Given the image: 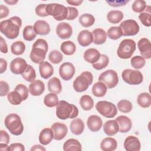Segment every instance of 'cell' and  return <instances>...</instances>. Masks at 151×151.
I'll return each mask as SVG.
<instances>
[{"label":"cell","instance_id":"cell-1","mask_svg":"<svg viewBox=\"0 0 151 151\" xmlns=\"http://www.w3.org/2000/svg\"><path fill=\"white\" fill-rule=\"evenodd\" d=\"M21 26V19L17 16H14L0 22V31L6 38L15 39L18 36Z\"/></svg>","mask_w":151,"mask_h":151},{"label":"cell","instance_id":"cell-2","mask_svg":"<svg viewBox=\"0 0 151 151\" xmlns=\"http://www.w3.org/2000/svg\"><path fill=\"white\" fill-rule=\"evenodd\" d=\"M78 115V109L74 104L65 100L58 101L56 106V116L61 120L76 118Z\"/></svg>","mask_w":151,"mask_h":151},{"label":"cell","instance_id":"cell-3","mask_svg":"<svg viewBox=\"0 0 151 151\" xmlns=\"http://www.w3.org/2000/svg\"><path fill=\"white\" fill-rule=\"evenodd\" d=\"M48 49V44L45 40L42 38L37 40L32 45L29 55L32 61L36 64H40L43 62L45 58Z\"/></svg>","mask_w":151,"mask_h":151},{"label":"cell","instance_id":"cell-4","mask_svg":"<svg viewBox=\"0 0 151 151\" xmlns=\"http://www.w3.org/2000/svg\"><path fill=\"white\" fill-rule=\"evenodd\" d=\"M6 128L9 132L15 136L21 134L24 130V126L21 117L15 113H11L6 116L4 121Z\"/></svg>","mask_w":151,"mask_h":151},{"label":"cell","instance_id":"cell-5","mask_svg":"<svg viewBox=\"0 0 151 151\" xmlns=\"http://www.w3.org/2000/svg\"><path fill=\"white\" fill-rule=\"evenodd\" d=\"M136 44L132 39H124L122 40L117 50V56L122 59L130 58L136 50Z\"/></svg>","mask_w":151,"mask_h":151},{"label":"cell","instance_id":"cell-6","mask_svg":"<svg viewBox=\"0 0 151 151\" xmlns=\"http://www.w3.org/2000/svg\"><path fill=\"white\" fill-rule=\"evenodd\" d=\"M93 76L90 71H84L73 81V88L78 93L86 91L93 83Z\"/></svg>","mask_w":151,"mask_h":151},{"label":"cell","instance_id":"cell-7","mask_svg":"<svg viewBox=\"0 0 151 151\" xmlns=\"http://www.w3.org/2000/svg\"><path fill=\"white\" fill-rule=\"evenodd\" d=\"M46 11L48 15L52 16L55 20L58 21L66 19L68 15L67 7L55 3L47 4Z\"/></svg>","mask_w":151,"mask_h":151},{"label":"cell","instance_id":"cell-8","mask_svg":"<svg viewBox=\"0 0 151 151\" xmlns=\"http://www.w3.org/2000/svg\"><path fill=\"white\" fill-rule=\"evenodd\" d=\"M96 109L100 114L107 118H113L117 113L116 106L113 103L105 100L98 101L96 104Z\"/></svg>","mask_w":151,"mask_h":151},{"label":"cell","instance_id":"cell-9","mask_svg":"<svg viewBox=\"0 0 151 151\" xmlns=\"http://www.w3.org/2000/svg\"><path fill=\"white\" fill-rule=\"evenodd\" d=\"M123 80L130 85H138L143 81V75L137 70L125 69L122 73Z\"/></svg>","mask_w":151,"mask_h":151},{"label":"cell","instance_id":"cell-10","mask_svg":"<svg viewBox=\"0 0 151 151\" xmlns=\"http://www.w3.org/2000/svg\"><path fill=\"white\" fill-rule=\"evenodd\" d=\"M99 81L104 83L107 88H113L119 83L117 73L113 70H107L99 76Z\"/></svg>","mask_w":151,"mask_h":151},{"label":"cell","instance_id":"cell-11","mask_svg":"<svg viewBox=\"0 0 151 151\" xmlns=\"http://www.w3.org/2000/svg\"><path fill=\"white\" fill-rule=\"evenodd\" d=\"M119 27L122 31L123 36H133L139 31V25L134 19H127L123 21L120 24Z\"/></svg>","mask_w":151,"mask_h":151},{"label":"cell","instance_id":"cell-12","mask_svg":"<svg viewBox=\"0 0 151 151\" xmlns=\"http://www.w3.org/2000/svg\"><path fill=\"white\" fill-rule=\"evenodd\" d=\"M28 64L25 60L21 57L13 59L10 63V70L14 74H22L26 70Z\"/></svg>","mask_w":151,"mask_h":151},{"label":"cell","instance_id":"cell-13","mask_svg":"<svg viewBox=\"0 0 151 151\" xmlns=\"http://www.w3.org/2000/svg\"><path fill=\"white\" fill-rule=\"evenodd\" d=\"M75 73V67L74 65L70 62L63 63L59 68V74L60 77L65 81L71 80Z\"/></svg>","mask_w":151,"mask_h":151},{"label":"cell","instance_id":"cell-14","mask_svg":"<svg viewBox=\"0 0 151 151\" xmlns=\"http://www.w3.org/2000/svg\"><path fill=\"white\" fill-rule=\"evenodd\" d=\"M54 134V139L56 140H61L63 139L67 135L68 129L65 124L60 122H55L52 124L51 127Z\"/></svg>","mask_w":151,"mask_h":151},{"label":"cell","instance_id":"cell-15","mask_svg":"<svg viewBox=\"0 0 151 151\" xmlns=\"http://www.w3.org/2000/svg\"><path fill=\"white\" fill-rule=\"evenodd\" d=\"M137 47L140 53L145 59L151 58V44L149 40L146 38H142L137 42Z\"/></svg>","mask_w":151,"mask_h":151},{"label":"cell","instance_id":"cell-16","mask_svg":"<svg viewBox=\"0 0 151 151\" xmlns=\"http://www.w3.org/2000/svg\"><path fill=\"white\" fill-rule=\"evenodd\" d=\"M56 33L59 38L61 39H68L72 35L73 29L69 24L62 22L57 25Z\"/></svg>","mask_w":151,"mask_h":151},{"label":"cell","instance_id":"cell-17","mask_svg":"<svg viewBox=\"0 0 151 151\" xmlns=\"http://www.w3.org/2000/svg\"><path fill=\"white\" fill-rule=\"evenodd\" d=\"M141 145L139 139L134 136H129L124 142V148L127 151H139Z\"/></svg>","mask_w":151,"mask_h":151},{"label":"cell","instance_id":"cell-18","mask_svg":"<svg viewBox=\"0 0 151 151\" xmlns=\"http://www.w3.org/2000/svg\"><path fill=\"white\" fill-rule=\"evenodd\" d=\"M119 127V132L120 133H126L129 132L132 127V122L131 119L126 116H119L116 119Z\"/></svg>","mask_w":151,"mask_h":151},{"label":"cell","instance_id":"cell-19","mask_svg":"<svg viewBox=\"0 0 151 151\" xmlns=\"http://www.w3.org/2000/svg\"><path fill=\"white\" fill-rule=\"evenodd\" d=\"M45 90L44 83L40 80H34L29 85L28 90L30 94L34 96L41 95Z\"/></svg>","mask_w":151,"mask_h":151},{"label":"cell","instance_id":"cell-20","mask_svg":"<svg viewBox=\"0 0 151 151\" xmlns=\"http://www.w3.org/2000/svg\"><path fill=\"white\" fill-rule=\"evenodd\" d=\"M77 41L82 47L88 46L93 41L92 33L87 29L80 31L77 37Z\"/></svg>","mask_w":151,"mask_h":151},{"label":"cell","instance_id":"cell-21","mask_svg":"<svg viewBox=\"0 0 151 151\" xmlns=\"http://www.w3.org/2000/svg\"><path fill=\"white\" fill-rule=\"evenodd\" d=\"M102 124L103 122L101 119L97 115L90 116L88 117L87 121V124L88 129L93 132L99 131L102 126Z\"/></svg>","mask_w":151,"mask_h":151},{"label":"cell","instance_id":"cell-22","mask_svg":"<svg viewBox=\"0 0 151 151\" xmlns=\"http://www.w3.org/2000/svg\"><path fill=\"white\" fill-rule=\"evenodd\" d=\"M100 55L101 54L97 49L91 48L86 50L83 54V58L86 62L93 64L100 59Z\"/></svg>","mask_w":151,"mask_h":151},{"label":"cell","instance_id":"cell-23","mask_svg":"<svg viewBox=\"0 0 151 151\" xmlns=\"http://www.w3.org/2000/svg\"><path fill=\"white\" fill-rule=\"evenodd\" d=\"M104 132L109 136L115 135L119 130L118 123L116 120H110L106 122L103 125Z\"/></svg>","mask_w":151,"mask_h":151},{"label":"cell","instance_id":"cell-24","mask_svg":"<svg viewBox=\"0 0 151 151\" xmlns=\"http://www.w3.org/2000/svg\"><path fill=\"white\" fill-rule=\"evenodd\" d=\"M34 28L37 34L45 35L50 32V27L47 22L44 20H38L34 24Z\"/></svg>","mask_w":151,"mask_h":151},{"label":"cell","instance_id":"cell-25","mask_svg":"<svg viewBox=\"0 0 151 151\" xmlns=\"http://www.w3.org/2000/svg\"><path fill=\"white\" fill-rule=\"evenodd\" d=\"M39 71L42 78L44 79H47L53 74L54 68L50 63L47 61H43L40 64Z\"/></svg>","mask_w":151,"mask_h":151},{"label":"cell","instance_id":"cell-26","mask_svg":"<svg viewBox=\"0 0 151 151\" xmlns=\"http://www.w3.org/2000/svg\"><path fill=\"white\" fill-rule=\"evenodd\" d=\"M54 139L52 130L50 128L43 129L39 134V142L42 145H47Z\"/></svg>","mask_w":151,"mask_h":151},{"label":"cell","instance_id":"cell-27","mask_svg":"<svg viewBox=\"0 0 151 151\" xmlns=\"http://www.w3.org/2000/svg\"><path fill=\"white\" fill-rule=\"evenodd\" d=\"M93 42L97 45L104 44L107 40V34L102 28H96L92 31Z\"/></svg>","mask_w":151,"mask_h":151},{"label":"cell","instance_id":"cell-28","mask_svg":"<svg viewBox=\"0 0 151 151\" xmlns=\"http://www.w3.org/2000/svg\"><path fill=\"white\" fill-rule=\"evenodd\" d=\"M71 132L76 135L81 134L84 129V123L80 118H76L72 120L70 124Z\"/></svg>","mask_w":151,"mask_h":151},{"label":"cell","instance_id":"cell-29","mask_svg":"<svg viewBox=\"0 0 151 151\" xmlns=\"http://www.w3.org/2000/svg\"><path fill=\"white\" fill-rule=\"evenodd\" d=\"M117 141L113 137H106L102 140L100 143V148L104 151H113L116 149Z\"/></svg>","mask_w":151,"mask_h":151},{"label":"cell","instance_id":"cell-30","mask_svg":"<svg viewBox=\"0 0 151 151\" xmlns=\"http://www.w3.org/2000/svg\"><path fill=\"white\" fill-rule=\"evenodd\" d=\"M63 150L64 151H81L82 146L78 140L69 139L64 143Z\"/></svg>","mask_w":151,"mask_h":151},{"label":"cell","instance_id":"cell-31","mask_svg":"<svg viewBox=\"0 0 151 151\" xmlns=\"http://www.w3.org/2000/svg\"><path fill=\"white\" fill-rule=\"evenodd\" d=\"M48 89L51 93H60L62 90V86L60 79L56 77L50 79L48 82Z\"/></svg>","mask_w":151,"mask_h":151},{"label":"cell","instance_id":"cell-32","mask_svg":"<svg viewBox=\"0 0 151 151\" xmlns=\"http://www.w3.org/2000/svg\"><path fill=\"white\" fill-rule=\"evenodd\" d=\"M107 87L104 83L98 81L94 84L92 87V93L93 95L97 97H103L107 93Z\"/></svg>","mask_w":151,"mask_h":151},{"label":"cell","instance_id":"cell-33","mask_svg":"<svg viewBox=\"0 0 151 151\" xmlns=\"http://www.w3.org/2000/svg\"><path fill=\"white\" fill-rule=\"evenodd\" d=\"M60 49L61 52H63L65 55H71L75 53L76 46L73 41H67L62 42Z\"/></svg>","mask_w":151,"mask_h":151},{"label":"cell","instance_id":"cell-34","mask_svg":"<svg viewBox=\"0 0 151 151\" xmlns=\"http://www.w3.org/2000/svg\"><path fill=\"white\" fill-rule=\"evenodd\" d=\"M123 18V14L119 10H112L108 12L107 19L111 24H118Z\"/></svg>","mask_w":151,"mask_h":151},{"label":"cell","instance_id":"cell-35","mask_svg":"<svg viewBox=\"0 0 151 151\" xmlns=\"http://www.w3.org/2000/svg\"><path fill=\"white\" fill-rule=\"evenodd\" d=\"M137 101L141 107L147 108L151 105V96L149 93H142L138 95Z\"/></svg>","mask_w":151,"mask_h":151},{"label":"cell","instance_id":"cell-36","mask_svg":"<svg viewBox=\"0 0 151 151\" xmlns=\"http://www.w3.org/2000/svg\"><path fill=\"white\" fill-rule=\"evenodd\" d=\"M79 103L84 110H90L94 106V101L91 96L88 95H83L80 99Z\"/></svg>","mask_w":151,"mask_h":151},{"label":"cell","instance_id":"cell-37","mask_svg":"<svg viewBox=\"0 0 151 151\" xmlns=\"http://www.w3.org/2000/svg\"><path fill=\"white\" fill-rule=\"evenodd\" d=\"M78 21L83 27L88 28L94 24L95 18L91 14H83L79 17Z\"/></svg>","mask_w":151,"mask_h":151},{"label":"cell","instance_id":"cell-38","mask_svg":"<svg viewBox=\"0 0 151 151\" xmlns=\"http://www.w3.org/2000/svg\"><path fill=\"white\" fill-rule=\"evenodd\" d=\"M145 11V12H143L139 14V18L143 25L149 27L151 26L150 6H147Z\"/></svg>","mask_w":151,"mask_h":151},{"label":"cell","instance_id":"cell-39","mask_svg":"<svg viewBox=\"0 0 151 151\" xmlns=\"http://www.w3.org/2000/svg\"><path fill=\"white\" fill-rule=\"evenodd\" d=\"M58 97L57 94L50 93L47 94L44 99V104L48 107H54L58 103Z\"/></svg>","mask_w":151,"mask_h":151},{"label":"cell","instance_id":"cell-40","mask_svg":"<svg viewBox=\"0 0 151 151\" xmlns=\"http://www.w3.org/2000/svg\"><path fill=\"white\" fill-rule=\"evenodd\" d=\"M11 50L13 54L16 55H22L25 50V45L21 41L13 42L11 46Z\"/></svg>","mask_w":151,"mask_h":151},{"label":"cell","instance_id":"cell-41","mask_svg":"<svg viewBox=\"0 0 151 151\" xmlns=\"http://www.w3.org/2000/svg\"><path fill=\"white\" fill-rule=\"evenodd\" d=\"M8 101L12 105H19L23 101L21 95L16 90H14L7 94Z\"/></svg>","mask_w":151,"mask_h":151},{"label":"cell","instance_id":"cell-42","mask_svg":"<svg viewBox=\"0 0 151 151\" xmlns=\"http://www.w3.org/2000/svg\"><path fill=\"white\" fill-rule=\"evenodd\" d=\"M21 76L25 80L31 83L35 80L36 73L35 69L31 65H28L26 70L21 74Z\"/></svg>","mask_w":151,"mask_h":151},{"label":"cell","instance_id":"cell-43","mask_svg":"<svg viewBox=\"0 0 151 151\" xmlns=\"http://www.w3.org/2000/svg\"><path fill=\"white\" fill-rule=\"evenodd\" d=\"M109 63V58L106 54H101L100 59L92 64L93 67L97 70H100L107 66Z\"/></svg>","mask_w":151,"mask_h":151},{"label":"cell","instance_id":"cell-44","mask_svg":"<svg viewBox=\"0 0 151 151\" xmlns=\"http://www.w3.org/2000/svg\"><path fill=\"white\" fill-rule=\"evenodd\" d=\"M37 34L32 25H27L23 30V38L28 41H32L36 37Z\"/></svg>","mask_w":151,"mask_h":151},{"label":"cell","instance_id":"cell-45","mask_svg":"<svg viewBox=\"0 0 151 151\" xmlns=\"http://www.w3.org/2000/svg\"><path fill=\"white\" fill-rule=\"evenodd\" d=\"M117 106L118 110L123 113H129L133 109L132 103L127 100H120L118 102Z\"/></svg>","mask_w":151,"mask_h":151},{"label":"cell","instance_id":"cell-46","mask_svg":"<svg viewBox=\"0 0 151 151\" xmlns=\"http://www.w3.org/2000/svg\"><path fill=\"white\" fill-rule=\"evenodd\" d=\"M107 35L111 40H117L122 36V31L119 27H111L107 30Z\"/></svg>","mask_w":151,"mask_h":151},{"label":"cell","instance_id":"cell-47","mask_svg":"<svg viewBox=\"0 0 151 151\" xmlns=\"http://www.w3.org/2000/svg\"><path fill=\"white\" fill-rule=\"evenodd\" d=\"M130 63L134 68L137 70L140 69L145 66L146 64V61L145 59L142 56L136 55L131 58Z\"/></svg>","mask_w":151,"mask_h":151},{"label":"cell","instance_id":"cell-48","mask_svg":"<svg viewBox=\"0 0 151 151\" xmlns=\"http://www.w3.org/2000/svg\"><path fill=\"white\" fill-rule=\"evenodd\" d=\"M146 3L143 0H136L132 5L133 11L137 13L143 12L146 8Z\"/></svg>","mask_w":151,"mask_h":151},{"label":"cell","instance_id":"cell-49","mask_svg":"<svg viewBox=\"0 0 151 151\" xmlns=\"http://www.w3.org/2000/svg\"><path fill=\"white\" fill-rule=\"evenodd\" d=\"M49 60L53 64H58L63 59V54L57 50L51 51L48 55Z\"/></svg>","mask_w":151,"mask_h":151},{"label":"cell","instance_id":"cell-50","mask_svg":"<svg viewBox=\"0 0 151 151\" xmlns=\"http://www.w3.org/2000/svg\"><path fill=\"white\" fill-rule=\"evenodd\" d=\"M14 90L17 91L21 95L23 99V101L25 100L28 98L29 90L25 85L22 84H19L15 87Z\"/></svg>","mask_w":151,"mask_h":151},{"label":"cell","instance_id":"cell-51","mask_svg":"<svg viewBox=\"0 0 151 151\" xmlns=\"http://www.w3.org/2000/svg\"><path fill=\"white\" fill-rule=\"evenodd\" d=\"M46 6H47V4H42L37 5L35 9L36 14L41 17L48 16L46 11Z\"/></svg>","mask_w":151,"mask_h":151},{"label":"cell","instance_id":"cell-52","mask_svg":"<svg viewBox=\"0 0 151 151\" xmlns=\"http://www.w3.org/2000/svg\"><path fill=\"white\" fill-rule=\"evenodd\" d=\"M68 15L67 17V20H73L76 18L78 15V11L76 8L72 7V6H68Z\"/></svg>","mask_w":151,"mask_h":151},{"label":"cell","instance_id":"cell-53","mask_svg":"<svg viewBox=\"0 0 151 151\" xmlns=\"http://www.w3.org/2000/svg\"><path fill=\"white\" fill-rule=\"evenodd\" d=\"M0 87H1L0 96L1 97L5 96V95L8 94V92L9 91V86L6 82L1 80L0 81Z\"/></svg>","mask_w":151,"mask_h":151},{"label":"cell","instance_id":"cell-54","mask_svg":"<svg viewBox=\"0 0 151 151\" xmlns=\"http://www.w3.org/2000/svg\"><path fill=\"white\" fill-rule=\"evenodd\" d=\"M10 140V137L8 133L3 130H0V142L1 143L8 144Z\"/></svg>","mask_w":151,"mask_h":151},{"label":"cell","instance_id":"cell-55","mask_svg":"<svg viewBox=\"0 0 151 151\" xmlns=\"http://www.w3.org/2000/svg\"><path fill=\"white\" fill-rule=\"evenodd\" d=\"M106 2L111 6L119 7L125 5L129 2V1H106Z\"/></svg>","mask_w":151,"mask_h":151},{"label":"cell","instance_id":"cell-56","mask_svg":"<svg viewBox=\"0 0 151 151\" xmlns=\"http://www.w3.org/2000/svg\"><path fill=\"white\" fill-rule=\"evenodd\" d=\"M9 146H10L11 151H14H14L15 150L24 151V150H25L24 146L22 143H12V144H11V145Z\"/></svg>","mask_w":151,"mask_h":151},{"label":"cell","instance_id":"cell-57","mask_svg":"<svg viewBox=\"0 0 151 151\" xmlns=\"http://www.w3.org/2000/svg\"><path fill=\"white\" fill-rule=\"evenodd\" d=\"M9 12V11L7 6L4 5H0V18L1 19L6 17L8 15Z\"/></svg>","mask_w":151,"mask_h":151},{"label":"cell","instance_id":"cell-58","mask_svg":"<svg viewBox=\"0 0 151 151\" xmlns=\"http://www.w3.org/2000/svg\"><path fill=\"white\" fill-rule=\"evenodd\" d=\"M0 50L1 52L4 54L8 52V46L2 37H0Z\"/></svg>","mask_w":151,"mask_h":151},{"label":"cell","instance_id":"cell-59","mask_svg":"<svg viewBox=\"0 0 151 151\" xmlns=\"http://www.w3.org/2000/svg\"><path fill=\"white\" fill-rule=\"evenodd\" d=\"M0 63H1L0 73L2 74L6 70V68H7V62H6V61L5 59L1 58L0 59Z\"/></svg>","mask_w":151,"mask_h":151},{"label":"cell","instance_id":"cell-60","mask_svg":"<svg viewBox=\"0 0 151 151\" xmlns=\"http://www.w3.org/2000/svg\"><path fill=\"white\" fill-rule=\"evenodd\" d=\"M37 150L45 151V150H46V149L45 147H44L43 146H42L41 145H35L31 148V151H37Z\"/></svg>","mask_w":151,"mask_h":151},{"label":"cell","instance_id":"cell-61","mask_svg":"<svg viewBox=\"0 0 151 151\" xmlns=\"http://www.w3.org/2000/svg\"><path fill=\"white\" fill-rule=\"evenodd\" d=\"M83 1L82 0H77V1H75V0H70V1H67V2L70 4V5H74V6H78L80 5L81 3H83Z\"/></svg>","mask_w":151,"mask_h":151},{"label":"cell","instance_id":"cell-62","mask_svg":"<svg viewBox=\"0 0 151 151\" xmlns=\"http://www.w3.org/2000/svg\"><path fill=\"white\" fill-rule=\"evenodd\" d=\"M7 145L8 144H5V143H0V149L4 151L11 150L10 146H8Z\"/></svg>","mask_w":151,"mask_h":151},{"label":"cell","instance_id":"cell-63","mask_svg":"<svg viewBox=\"0 0 151 151\" xmlns=\"http://www.w3.org/2000/svg\"><path fill=\"white\" fill-rule=\"evenodd\" d=\"M4 2L9 5H15V4H17L18 2V1H14V0H4Z\"/></svg>","mask_w":151,"mask_h":151}]
</instances>
